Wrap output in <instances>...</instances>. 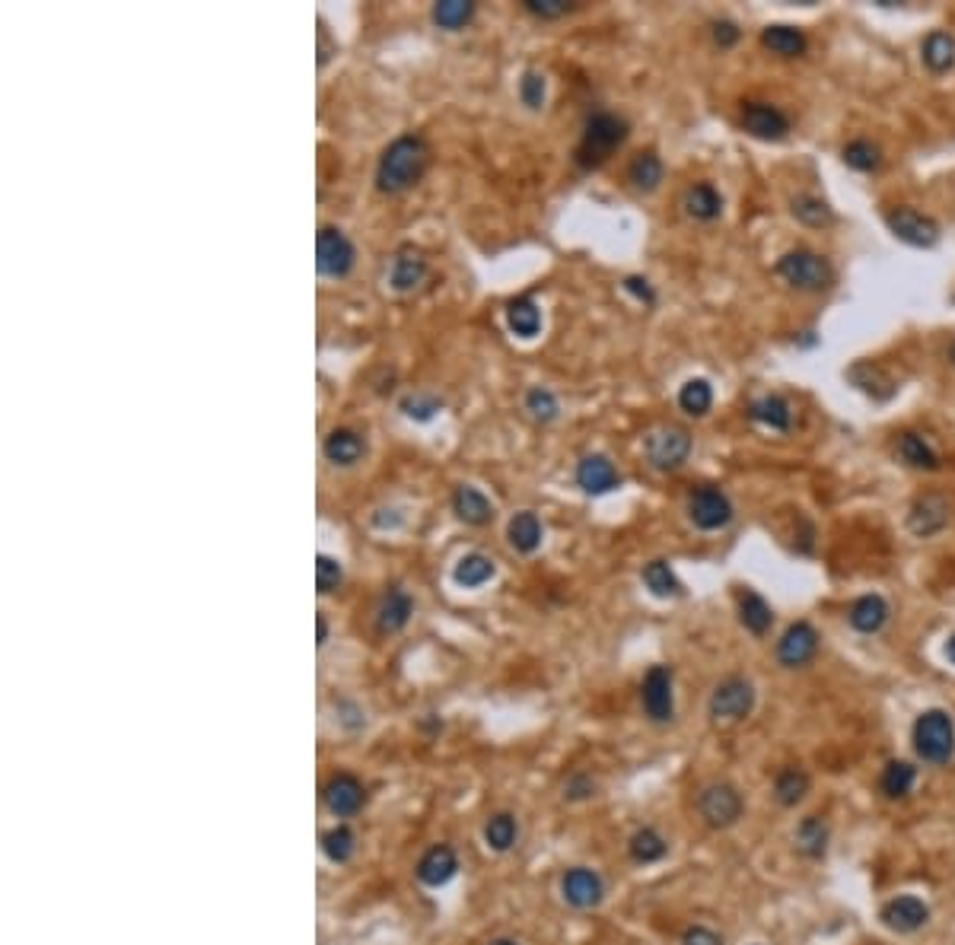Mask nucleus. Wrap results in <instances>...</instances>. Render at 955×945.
I'll use <instances>...</instances> for the list:
<instances>
[{
	"mask_svg": "<svg viewBox=\"0 0 955 945\" xmlns=\"http://www.w3.org/2000/svg\"><path fill=\"white\" fill-rule=\"evenodd\" d=\"M430 163V147L421 134H405L382 150L376 166V188L382 195H402L411 185L421 182Z\"/></svg>",
	"mask_w": 955,
	"mask_h": 945,
	"instance_id": "nucleus-1",
	"label": "nucleus"
},
{
	"mask_svg": "<svg viewBox=\"0 0 955 945\" xmlns=\"http://www.w3.org/2000/svg\"><path fill=\"white\" fill-rule=\"evenodd\" d=\"M911 748L920 764L946 767L955 761V720L943 707H930L911 726Z\"/></svg>",
	"mask_w": 955,
	"mask_h": 945,
	"instance_id": "nucleus-2",
	"label": "nucleus"
},
{
	"mask_svg": "<svg viewBox=\"0 0 955 945\" xmlns=\"http://www.w3.org/2000/svg\"><path fill=\"white\" fill-rule=\"evenodd\" d=\"M628 140V121L615 112H596L586 121L583 137L573 150V163L580 169H599Z\"/></svg>",
	"mask_w": 955,
	"mask_h": 945,
	"instance_id": "nucleus-3",
	"label": "nucleus"
},
{
	"mask_svg": "<svg viewBox=\"0 0 955 945\" xmlns=\"http://www.w3.org/2000/svg\"><path fill=\"white\" fill-rule=\"evenodd\" d=\"M698 815L710 831L736 828L745 815V796L733 780H710L698 790Z\"/></svg>",
	"mask_w": 955,
	"mask_h": 945,
	"instance_id": "nucleus-4",
	"label": "nucleus"
},
{
	"mask_svg": "<svg viewBox=\"0 0 955 945\" xmlns=\"http://www.w3.org/2000/svg\"><path fill=\"white\" fill-rule=\"evenodd\" d=\"M774 271L784 277L790 287L803 290V293H822L831 287V280H835L831 261L812 249H793L787 255H780Z\"/></svg>",
	"mask_w": 955,
	"mask_h": 945,
	"instance_id": "nucleus-5",
	"label": "nucleus"
},
{
	"mask_svg": "<svg viewBox=\"0 0 955 945\" xmlns=\"http://www.w3.org/2000/svg\"><path fill=\"white\" fill-rule=\"evenodd\" d=\"M755 700H758V691L755 685L745 675H726L720 685L710 691V700H707V716L714 723H742L749 720L752 710H755Z\"/></svg>",
	"mask_w": 955,
	"mask_h": 945,
	"instance_id": "nucleus-6",
	"label": "nucleus"
},
{
	"mask_svg": "<svg viewBox=\"0 0 955 945\" xmlns=\"http://www.w3.org/2000/svg\"><path fill=\"white\" fill-rule=\"evenodd\" d=\"M640 707L653 726H669L675 720V678L669 665H650L640 681Z\"/></svg>",
	"mask_w": 955,
	"mask_h": 945,
	"instance_id": "nucleus-7",
	"label": "nucleus"
},
{
	"mask_svg": "<svg viewBox=\"0 0 955 945\" xmlns=\"http://www.w3.org/2000/svg\"><path fill=\"white\" fill-rule=\"evenodd\" d=\"M561 901L573 910H596L605 895H609V885H605V875L593 866H570L561 872Z\"/></svg>",
	"mask_w": 955,
	"mask_h": 945,
	"instance_id": "nucleus-8",
	"label": "nucleus"
},
{
	"mask_svg": "<svg viewBox=\"0 0 955 945\" xmlns=\"http://www.w3.org/2000/svg\"><path fill=\"white\" fill-rule=\"evenodd\" d=\"M370 793L363 780L351 770H335L332 777L322 783V805L335 818H354L363 812V805H367Z\"/></svg>",
	"mask_w": 955,
	"mask_h": 945,
	"instance_id": "nucleus-9",
	"label": "nucleus"
},
{
	"mask_svg": "<svg viewBox=\"0 0 955 945\" xmlns=\"http://www.w3.org/2000/svg\"><path fill=\"white\" fill-rule=\"evenodd\" d=\"M933 910L924 898L917 895H895L879 907V920L885 930H892L898 936H914L924 926H930Z\"/></svg>",
	"mask_w": 955,
	"mask_h": 945,
	"instance_id": "nucleus-10",
	"label": "nucleus"
},
{
	"mask_svg": "<svg viewBox=\"0 0 955 945\" xmlns=\"http://www.w3.org/2000/svg\"><path fill=\"white\" fill-rule=\"evenodd\" d=\"M688 516L701 532H717L733 522V503L714 484H701L688 497Z\"/></svg>",
	"mask_w": 955,
	"mask_h": 945,
	"instance_id": "nucleus-11",
	"label": "nucleus"
},
{
	"mask_svg": "<svg viewBox=\"0 0 955 945\" xmlns=\"http://www.w3.org/2000/svg\"><path fill=\"white\" fill-rule=\"evenodd\" d=\"M644 449L656 471H675L691 455V433L685 427H659L647 436Z\"/></svg>",
	"mask_w": 955,
	"mask_h": 945,
	"instance_id": "nucleus-12",
	"label": "nucleus"
},
{
	"mask_svg": "<svg viewBox=\"0 0 955 945\" xmlns=\"http://www.w3.org/2000/svg\"><path fill=\"white\" fill-rule=\"evenodd\" d=\"M354 258H357V252H354L351 239H347L341 230H335V226H322L319 236H316V268H319V274L335 277V280L347 277L354 271Z\"/></svg>",
	"mask_w": 955,
	"mask_h": 945,
	"instance_id": "nucleus-13",
	"label": "nucleus"
},
{
	"mask_svg": "<svg viewBox=\"0 0 955 945\" xmlns=\"http://www.w3.org/2000/svg\"><path fill=\"white\" fill-rule=\"evenodd\" d=\"M885 226H889L901 242L914 245V249H930V245L940 242V223L927 214H920L914 207H892L889 214H885Z\"/></svg>",
	"mask_w": 955,
	"mask_h": 945,
	"instance_id": "nucleus-14",
	"label": "nucleus"
},
{
	"mask_svg": "<svg viewBox=\"0 0 955 945\" xmlns=\"http://www.w3.org/2000/svg\"><path fill=\"white\" fill-rule=\"evenodd\" d=\"M774 656L784 669H806V665L819 656V630L809 621L790 624L784 634H780Z\"/></svg>",
	"mask_w": 955,
	"mask_h": 945,
	"instance_id": "nucleus-15",
	"label": "nucleus"
},
{
	"mask_svg": "<svg viewBox=\"0 0 955 945\" xmlns=\"http://www.w3.org/2000/svg\"><path fill=\"white\" fill-rule=\"evenodd\" d=\"M459 872V853L453 844H430L418 863H414V875L424 888H443L456 879Z\"/></svg>",
	"mask_w": 955,
	"mask_h": 945,
	"instance_id": "nucleus-16",
	"label": "nucleus"
},
{
	"mask_svg": "<svg viewBox=\"0 0 955 945\" xmlns=\"http://www.w3.org/2000/svg\"><path fill=\"white\" fill-rule=\"evenodd\" d=\"M742 128L758 140H784L790 134V118L771 102H745Z\"/></svg>",
	"mask_w": 955,
	"mask_h": 945,
	"instance_id": "nucleus-17",
	"label": "nucleus"
},
{
	"mask_svg": "<svg viewBox=\"0 0 955 945\" xmlns=\"http://www.w3.org/2000/svg\"><path fill=\"white\" fill-rule=\"evenodd\" d=\"M411 615H414V599L405 589L395 586L379 599V605L373 611V627H376L379 637H392V634H398V630L408 627Z\"/></svg>",
	"mask_w": 955,
	"mask_h": 945,
	"instance_id": "nucleus-18",
	"label": "nucleus"
},
{
	"mask_svg": "<svg viewBox=\"0 0 955 945\" xmlns=\"http://www.w3.org/2000/svg\"><path fill=\"white\" fill-rule=\"evenodd\" d=\"M949 522V500L943 494H924L917 497L911 513H908V529L917 538H930L936 532H943Z\"/></svg>",
	"mask_w": 955,
	"mask_h": 945,
	"instance_id": "nucleus-19",
	"label": "nucleus"
},
{
	"mask_svg": "<svg viewBox=\"0 0 955 945\" xmlns=\"http://www.w3.org/2000/svg\"><path fill=\"white\" fill-rule=\"evenodd\" d=\"M793 847H796V853H800L803 860H809V863L825 860V853H828V847H831V825H828V818H822V815H806V818H800V825H796V831H793Z\"/></svg>",
	"mask_w": 955,
	"mask_h": 945,
	"instance_id": "nucleus-20",
	"label": "nucleus"
},
{
	"mask_svg": "<svg viewBox=\"0 0 955 945\" xmlns=\"http://www.w3.org/2000/svg\"><path fill=\"white\" fill-rule=\"evenodd\" d=\"M577 484L583 487V494L599 497V494L615 490L621 484V475L605 455H583L580 465H577Z\"/></svg>",
	"mask_w": 955,
	"mask_h": 945,
	"instance_id": "nucleus-21",
	"label": "nucleus"
},
{
	"mask_svg": "<svg viewBox=\"0 0 955 945\" xmlns=\"http://www.w3.org/2000/svg\"><path fill=\"white\" fill-rule=\"evenodd\" d=\"M812 793V777L809 770L803 767H784L777 770V777L771 783V796L780 809H796V805H803L806 796Z\"/></svg>",
	"mask_w": 955,
	"mask_h": 945,
	"instance_id": "nucleus-22",
	"label": "nucleus"
},
{
	"mask_svg": "<svg viewBox=\"0 0 955 945\" xmlns=\"http://www.w3.org/2000/svg\"><path fill=\"white\" fill-rule=\"evenodd\" d=\"M889 602L882 599V595H876V592H870V595H860V599L847 608V621H850V627L857 630V634H879V630L885 627V621H889Z\"/></svg>",
	"mask_w": 955,
	"mask_h": 945,
	"instance_id": "nucleus-23",
	"label": "nucleus"
},
{
	"mask_svg": "<svg viewBox=\"0 0 955 945\" xmlns=\"http://www.w3.org/2000/svg\"><path fill=\"white\" fill-rule=\"evenodd\" d=\"M628 856L637 866H656L669 856V840L659 828L644 825L628 837Z\"/></svg>",
	"mask_w": 955,
	"mask_h": 945,
	"instance_id": "nucleus-24",
	"label": "nucleus"
},
{
	"mask_svg": "<svg viewBox=\"0 0 955 945\" xmlns=\"http://www.w3.org/2000/svg\"><path fill=\"white\" fill-rule=\"evenodd\" d=\"M322 452H325V459L332 462V465L347 468V465H357V462L363 459V452H367V443H363V436H360L357 430L338 427V430H332V433L325 436Z\"/></svg>",
	"mask_w": 955,
	"mask_h": 945,
	"instance_id": "nucleus-25",
	"label": "nucleus"
},
{
	"mask_svg": "<svg viewBox=\"0 0 955 945\" xmlns=\"http://www.w3.org/2000/svg\"><path fill=\"white\" fill-rule=\"evenodd\" d=\"M519 834H523L519 818L507 809L488 815V821H484V828H481L484 844H488V850H494V853H510L519 844Z\"/></svg>",
	"mask_w": 955,
	"mask_h": 945,
	"instance_id": "nucleus-26",
	"label": "nucleus"
},
{
	"mask_svg": "<svg viewBox=\"0 0 955 945\" xmlns=\"http://www.w3.org/2000/svg\"><path fill=\"white\" fill-rule=\"evenodd\" d=\"M424 277H427V258L418 249H411V245H408V249H402L392 258V271H389L392 290L408 293V290L418 287Z\"/></svg>",
	"mask_w": 955,
	"mask_h": 945,
	"instance_id": "nucleus-27",
	"label": "nucleus"
},
{
	"mask_svg": "<svg viewBox=\"0 0 955 945\" xmlns=\"http://www.w3.org/2000/svg\"><path fill=\"white\" fill-rule=\"evenodd\" d=\"M736 605H739V621H742L745 630H749V634H755V637L768 634L771 624H774V611L755 589H739Z\"/></svg>",
	"mask_w": 955,
	"mask_h": 945,
	"instance_id": "nucleus-28",
	"label": "nucleus"
},
{
	"mask_svg": "<svg viewBox=\"0 0 955 945\" xmlns=\"http://www.w3.org/2000/svg\"><path fill=\"white\" fill-rule=\"evenodd\" d=\"M917 786V767L911 761H889L879 774V793L889 802H901L914 793Z\"/></svg>",
	"mask_w": 955,
	"mask_h": 945,
	"instance_id": "nucleus-29",
	"label": "nucleus"
},
{
	"mask_svg": "<svg viewBox=\"0 0 955 945\" xmlns=\"http://www.w3.org/2000/svg\"><path fill=\"white\" fill-rule=\"evenodd\" d=\"M682 207H685V214H688L691 220L710 223V220H717V217L723 214V198H720V191L710 185V182H698V185H691V188L685 191Z\"/></svg>",
	"mask_w": 955,
	"mask_h": 945,
	"instance_id": "nucleus-30",
	"label": "nucleus"
},
{
	"mask_svg": "<svg viewBox=\"0 0 955 945\" xmlns=\"http://www.w3.org/2000/svg\"><path fill=\"white\" fill-rule=\"evenodd\" d=\"M453 510L465 525H488L494 519V503L484 497L478 487H468V484L456 487Z\"/></svg>",
	"mask_w": 955,
	"mask_h": 945,
	"instance_id": "nucleus-31",
	"label": "nucleus"
},
{
	"mask_svg": "<svg viewBox=\"0 0 955 945\" xmlns=\"http://www.w3.org/2000/svg\"><path fill=\"white\" fill-rule=\"evenodd\" d=\"M749 417L755 420V424H761V427L784 433V430H790L793 408H790V401H787V398H780V395H764V398H755L752 405H749Z\"/></svg>",
	"mask_w": 955,
	"mask_h": 945,
	"instance_id": "nucleus-32",
	"label": "nucleus"
},
{
	"mask_svg": "<svg viewBox=\"0 0 955 945\" xmlns=\"http://www.w3.org/2000/svg\"><path fill=\"white\" fill-rule=\"evenodd\" d=\"M319 847H322L328 863L344 866V863H351L354 853H357V834H354L351 825H344V821H341V825H332L328 831H322Z\"/></svg>",
	"mask_w": 955,
	"mask_h": 945,
	"instance_id": "nucleus-33",
	"label": "nucleus"
},
{
	"mask_svg": "<svg viewBox=\"0 0 955 945\" xmlns=\"http://www.w3.org/2000/svg\"><path fill=\"white\" fill-rule=\"evenodd\" d=\"M761 45L777 58H800L806 51V35L796 26L777 23V26H768L761 32Z\"/></svg>",
	"mask_w": 955,
	"mask_h": 945,
	"instance_id": "nucleus-34",
	"label": "nucleus"
},
{
	"mask_svg": "<svg viewBox=\"0 0 955 945\" xmlns=\"http://www.w3.org/2000/svg\"><path fill=\"white\" fill-rule=\"evenodd\" d=\"M494 576H497V564H494L488 554H481V551L465 554L459 564H456V570H453V580H456L462 589H478V586H484V583H491Z\"/></svg>",
	"mask_w": 955,
	"mask_h": 945,
	"instance_id": "nucleus-35",
	"label": "nucleus"
},
{
	"mask_svg": "<svg viewBox=\"0 0 955 945\" xmlns=\"http://www.w3.org/2000/svg\"><path fill=\"white\" fill-rule=\"evenodd\" d=\"M507 538H510V545H513V551H519V554H535L538 548H542V522H538V516L535 513H516L513 519H510V525H507Z\"/></svg>",
	"mask_w": 955,
	"mask_h": 945,
	"instance_id": "nucleus-36",
	"label": "nucleus"
},
{
	"mask_svg": "<svg viewBox=\"0 0 955 945\" xmlns=\"http://www.w3.org/2000/svg\"><path fill=\"white\" fill-rule=\"evenodd\" d=\"M920 55H924V64L933 70V74H946V70L955 67V39L949 32L936 29L924 39V48H920Z\"/></svg>",
	"mask_w": 955,
	"mask_h": 945,
	"instance_id": "nucleus-37",
	"label": "nucleus"
},
{
	"mask_svg": "<svg viewBox=\"0 0 955 945\" xmlns=\"http://www.w3.org/2000/svg\"><path fill=\"white\" fill-rule=\"evenodd\" d=\"M507 325L519 338H535L538 328H542V309L535 306L532 296H519L507 306Z\"/></svg>",
	"mask_w": 955,
	"mask_h": 945,
	"instance_id": "nucleus-38",
	"label": "nucleus"
},
{
	"mask_svg": "<svg viewBox=\"0 0 955 945\" xmlns=\"http://www.w3.org/2000/svg\"><path fill=\"white\" fill-rule=\"evenodd\" d=\"M644 583L656 599H679V595L685 592L682 580L669 567V560H650V564L644 567Z\"/></svg>",
	"mask_w": 955,
	"mask_h": 945,
	"instance_id": "nucleus-39",
	"label": "nucleus"
},
{
	"mask_svg": "<svg viewBox=\"0 0 955 945\" xmlns=\"http://www.w3.org/2000/svg\"><path fill=\"white\" fill-rule=\"evenodd\" d=\"M628 182L637 188V191H656L659 182H663V160L647 150V153H637L631 166H628Z\"/></svg>",
	"mask_w": 955,
	"mask_h": 945,
	"instance_id": "nucleus-40",
	"label": "nucleus"
},
{
	"mask_svg": "<svg viewBox=\"0 0 955 945\" xmlns=\"http://www.w3.org/2000/svg\"><path fill=\"white\" fill-rule=\"evenodd\" d=\"M898 459L905 465H911V468H924V471L940 468L936 452L927 446L924 436H917V433H901L898 436Z\"/></svg>",
	"mask_w": 955,
	"mask_h": 945,
	"instance_id": "nucleus-41",
	"label": "nucleus"
},
{
	"mask_svg": "<svg viewBox=\"0 0 955 945\" xmlns=\"http://www.w3.org/2000/svg\"><path fill=\"white\" fill-rule=\"evenodd\" d=\"M714 405V389H710L707 379H688L679 392V408L688 414V417H704Z\"/></svg>",
	"mask_w": 955,
	"mask_h": 945,
	"instance_id": "nucleus-42",
	"label": "nucleus"
},
{
	"mask_svg": "<svg viewBox=\"0 0 955 945\" xmlns=\"http://www.w3.org/2000/svg\"><path fill=\"white\" fill-rule=\"evenodd\" d=\"M790 210H793V217L806 226H828L831 220H835V210L815 195H796L790 201Z\"/></svg>",
	"mask_w": 955,
	"mask_h": 945,
	"instance_id": "nucleus-43",
	"label": "nucleus"
},
{
	"mask_svg": "<svg viewBox=\"0 0 955 945\" xmlns=\"http://www.w3.org/2000/svg\"><path fill=\"white\" fill-rule=\"evenodd\" d=\"M841 160H844L850 169H857V172H873V169L882 166V150H879L876 144H870V140L857 137V140H850V144L841 150Z\"/></svg>",
	"mask_w": 955,
	"mask_h": 945,
	"instance_id": "nucleus-44",
	"label": "nucleus"
},
{
	"mask_svg": "<svg viewBox=\"0 0 955 945\" xmlns=\"http://www.w3.org/2000/svg\"><path fill=\"white\" fill-rule=\"evenodd\" d=\"M472 16H475L472 0H440V4L433 7V23L440 29H462Z\"/></svg>",
	"mask_w": 955,
	"mask_h": 945,
	"instance_id": "nucleus-45",
	"label": "nucleus"
},
{
	"mask_svg": "<svg viewBox=\"0 0 955 945\" xmlns=\"http://www.w3.org/2000/svg\"><path fill=\"white\" fill-rule=\"evenodd\" d=\"M593 796H599V780L589 774V770H573V774L564 780L561 786V799L564 802H589Z\"/></svg>",
	"mask_w": 955,
	"mask_h": 945,
	"instance_id": "nucleus-46",
	"label": "nucleus"
},
{
	"mask_svg": "<svg viewBox=\"0 0 955 945\" xmlns=\"http://www.w3.org/2000/svg\"><path fill=\"white\" fill-rule=\"evenodd\" d=\"M402 411H405V417L418 420V424H427V420H433V417L443 411V401H440L437 395L414 392V395L402 398Z\"/></svg>",
	"mask_w": 955,
	"mask_h": 945,
	"instance_id": "nucleus-47",
	"label": "nucleus"
},
{
	"mask_svg": "<svg viewBox=\"0 0 955 945\" xmlns=\"http://www.w3.org/2000/svg\"><path fill=\"white\" fill-rule=\"evenodd\" d=\"M341 583H344V570H341L338 560L328 557V554H319L316 557V589L322 595H332L341 589Z\"/></svg>",
	"mask_w": 955,
	"mask_h": 945,
	"instance_id": "nucleus-48",
	"label": "nucleus"
},
{
	"mask_svg": "<svg viewBox=\"0 0 955 945\" xmlns=\"http://www.w3.org/2000/svg\"><path fill=\"white\" fill-rule=\"evenodd\" d=\"M526 411L538 420V424H548V420L558 417V398H554L548 389L535 385V389L526 392Z\"/></svg>",
	"mask_w": 955,
	"mask_h": 945,
	"instance_id": "nucleus-49",
	"label": "nucleus"
},
{
	"mask_svg": "<svg viewBox=\"0 0 955 945\" xmlns=\"http://www.w3.org/2000/svg\"><path fill=\"white\" fill-rule=\"evenodd\" d=\"M545 74H538V70H526L523 80H519V99H523L529 109H542L545 105Z\"/></svg>",
	"mask_w": 955,
	"mask_h": 945,
	"instance_id": "nucleus-50",
	"label": "nucleus"
},
{
	"mask_svg": "<svg viewBox=\"0 0 955 945\" xmlns=\"http://www.w3.org/2000/svg\"><path fill=\"white\" fill-rule=\"evenodd\" d=\"M523 7L538 20H561V16L573 10L570 0H523Z\"/></svg>",
	"mask_w": 955,
	"mask_h": 945,
	"instance_id": "nucleus-51",
	"label": "nucleus"
},
{
	"mask_svg": "<svg viewBox=\"0 0 955 945\" xmlns=\"http://www.w3.org/2000/svg\"><path fill=\"white\" fill-rule=\"evenodd\" d=\"M679 945H723V936L717 930H710L704 923H691L682 930Z\"/></svg>",
	"mask_w": 955,
	"mask_h": 945,
	"instance_id": "nucleus-52",
	"label": "nucleus"
},
{
	"mask_svg": "<svg viewBox=\"0 0 955 945\" xmlns=\"http://www.w3.org/2000/svg\"><path fill=\"white\" fill-rule=\"evenodd\" d=\"M624 290H628V293H634V296H637V300H640V303H647V306H650V303L656 300V293H653V287L647 284V280H644V277H628V280H624Z\"/></svg>",
	"mask_w": 955,
	"mask_h": 945,
	"instance_id": "nucleus-53",
	"label": "nucleus"
},
{
	"mask_svg": "<svg viewBox=\"0 0 955 945\" xmlns=\"http://www.w3.org/2000/svg\"><path fill=\"white\" fill-rule=\"evenodd\" d=\"M714 42H717L720 48L736 45V42H739V29H736V23H729V20L714 23Z\"/></svg>",
	"mask_w": 955,
	"mask_h": 945,
	"instance_id": "nucleus-54",
	"label": "nucleus"
},
{
	"mask_svg": "<svg viewBox=\"0 0 955 945\" xmlns=\"http://www.w3.org/2000/svg\"><path fill=\"white\" fill-rule=\"evenodd\" d=\"M316 630H319L316 643H319V646H325V643H328V618H325V615H316Z\"/></svg>",
	"mask_w": 955,
	"mask_h": 945,
	"instance_id": "nucleus-55",
	"label": "nucleus"
},
{
	"mask_svg": "<svg viewBox=\"0 0 955 945\" xmlns=\"http://www.w3.org/2000/svg\"><path fill=\"white\" fill-rule=\"evenodd\" d=\"M488 945H523V942H519V939H513V936H494V939H491Z\"/></svg>",
	"mask_w": 955,
	"mask_h": 945,
	"instance_id": "nucleus-56",
	"label": "nucleus"
},
{
	"mask_svg": "<svg viewBox=\"0 0 955 945\" xmlns=\"http://www.w3.org/2000/svg\"><path fill=\"white\" fill-rule=\"evenodd\" d=\"M946 659L955 665V634H949V640H946Z\"/></svg>",
	"mask_w": 955,
	"mask_h": 945,
	"instance_id": "nucleus-57",
	"label": "nucleus"
},
{
	"mask_svg": "<svg viewBox=\"0 0 955 945\" xmlns=\"http://www.w3.org/2000/svg\"><path fill=\"white\" fill-rule=\"evenodd\" d=\"M949 360H952V363H955V344H952V347H949Z\"/></svg>",
	"mask_w": 955,
	"mask_h": 945,
	"instance_id": "nucleus-58",
	"label": "nucleus"
}]
</instances>
